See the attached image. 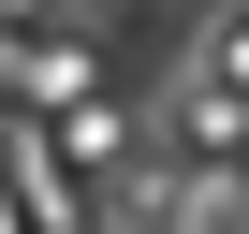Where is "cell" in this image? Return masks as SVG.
I'll return each mask as SVG.
<instances>
[{
  "label": "cell",
  "instance_id": "6da1fadb",
  "mask_svg": "<svg viewBox=\"0 0 249 234\" xmlns=\"http://www.w3.org/2000/svg\"><path fill=\"white\" fill-rule=\"evenodd\" d=\"M220 73H234V88H249V30H220Z\"/></svg>",
  "mask_w": 249,
  "mask_h": 234
}]
</instances>
